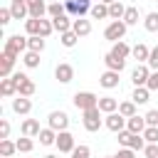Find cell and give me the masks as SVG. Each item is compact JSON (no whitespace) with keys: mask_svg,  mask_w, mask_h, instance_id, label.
<instances>
[{"mask_svg":"<svg viewBox=\"0 0 158 158\" xmlns=\"http://www.w3.org/2000/svg\"><path fill=\"white\" fill-rule=\"evenodd\" d=\"M118 146H121V148H131V151H143V148H146V138H143V133L121 131V133H118Z\"/></svg>","mask_w":158,"mask_h":158,"instance_id":"cell-1","label":"cell"},{"mask_svg":"<svg viewBox=\"0 0 158 158\" xmlns=\"http://www.w3.org/2000/svg\"><path fill=\"white\" fill-rule=\"evenodd\" d=\"M126 30H128V25H126L123 20H111V22L106 25V30H104V40H109V42H121V40L126 37Z\"/></svg>","mask_w":158,"mask_h":158,"instance_id":"cell-2","label":"cell"},{"mask_svg":"<svg viewBox=\"0 0 158 158\" xmlns=\"http://www.w3.org/2000/svg\"><path fill=\"white\" fill-rule=\"evenodd\" d=\"M2 52L12 54V57H20V54H25V52H27V37H22V35H10V37L5 40V47H2Z\"/></svg>","mask_w":158,"mask_h":158,"instance_id":"cell-3","label":"cell"},{"mask_svg":"<svg viewBox=\"0 0 158 158\" xmlns=\"http://www.w3.org/2000/svg\"><path fill=\"white\" fill-rule=\"evenodd\" d=\"M81 123H84V128H86L89 133H96V131L104 126V118H101L99 106H96V109H89V111H81Z\"/></svg>","mask_w":158,"mask_h":158,"instance_id":"cell-4","label":"cell"},{"mask_svg":"<svg viewBox=\"0 0 158 158\" xmlns=\"http://www.w3.org/2000/svg\"><path fill=\"white\" fill-rule=\"evenodd\" d=\"M72 101H74V106L79 111H89V109H96L99 106V96L94 91H77Z\"/></svg>","mask_w":158,"mask_h":158,"instance_id":"cell-5","label":"cell"},{"mask_svg":"<svg viewBox=\"0 0 158 158\" xmlns=\"http://www.w3.org/2000/svg\"><path fill=\"white\" fill-rule=\"evenodd\" d=\"M64 7L69 17H84L91 12V0H64Z\"/></svg>","mask_w":158,"mask_h":158,"instance_id":"cell-6","label":"cell"},{"mask_svg":"<svg viewBox=\"0 0 158 158\" xmlns=\"http://www.w3.org/2000/svg\"><path fill=\"white\" fill-rule=\"evenodd\" d=\"M12 79L17 81V94H20V96H27V99H30V96L37 91L35 81H32L27 74H22V72H15V74H12Z\"/></svg>","mask_w":158,"mask_h":158,"instance_id":"cell-7","label":"cell"},{"mask_svg":"<svg viewBox=\"0 0 158 158\" xmlns=\"http://www.w3.org/2000/svg\"><path fill=\"white\" fill-rule=\"evenodd\" d=\"M126 116H121L118 111H114V114H106L104 116V126L109 128V131H114V133H121V131H126Z\"/></svg>","mask_w":158,"mask_h":158,"instance_id":"cell-8","label":"cell"},{"mask_svg":"<svg viewBox=\"0 0 158 158\" xmlns=\"http://www.w3.org/2000/svg\"><path fill=\"white\" fill-rule=\"evenodd\" d=\"M47 123H49V128H54L57 133H59V131H67V126H69V114H67V111H52V114L47 116Z\"/></svg>","mask_w":158,"mask_h":158,"instance_id":"cell-9","label":"cell"},{"mask_svg":"<svg viewBox=\"0 0 158 158\" xmlns=\"http://www.w3.org/2000/svg\"><path fill=\"white\" fill-rule=\"evenodd\" d=\"M148 79H151V67H148V64H138V67H133V72H131V81H133V86H146Z\"/></svg>","mask_w":158,"mask_h":158,"instance_id":"cell-10","label":"cell"},{"mask_svg":"<svg viewBox=\"0 0 158 158\" xmlns=\"http://www.w3.org/2000/svg\"><path fill=\"white\" fill-rule=\"evenodd\" d=\"M54 146L59 148V153H69V156H72V151L77 148L74 136H72L69 131H59V133H57V143H54Z\"/></svg>","mask_w":158,"mask_h":158,"instance_id":"cell-11","label":"cell"},{"mask_svg":"<svg viewBox=\"0 0 158 158\" xmlns=\"http://www.w3.org/2000/svg\"><path fill=\"white\" fill-rule=\"evenodd\" d=\"M54 79H57L59 84H69V81L74 79V67H72L69 62H59L57 69H54Z\"/></svg>","mask_w":158,"mask_h":158,"instance_id":"cell-12","label":"cell"},{"mask_svg":"<svg viewBox=\"0 0 158 158\" xmlns=\"http://www.w3.org/2000/svg\"><path fill=\"white\" fill-rule=\"evenodd\" d=\"M15 59H17V57H12V54H7V52H2V54H0V79H7V77H12Z\"/></svg>","mask_w":158,"mask_h":158,"instance_id":"cell-13","label":"cell"},{"mask_svg":"<svg viewBox=\"0 0 158 158\" xmlns=\"http://www.w3.org/2000/svg\"><path fill=\"white\" fill-rule=\"evenodd\" d=\"M49 20H52V25H54V32H59V35L69 32L72 25H74V17H69V15H59V17H49Z\"/></svg>","mask_w":158,"mask_h":158,"instance_id":"cell-14","label":"cell"},{"mask_svg":"<svg viewBox=\"0 0 158 158\" xmlns=\"http://www.w3.org/2000/svg\"><path fill=\"white\" fill-rule=\"evenodd\" d=\"M12 111L20 114V116H27V114L32 111V101H30L27 96H20V94H17V96L12 99Z\"/></svg>","mask_w":158,"mask_h":158,"instance_id":"cell-15","label":"cell"},{"mask_svg":"<svg viewBox=\"0 0 158 158\" xmlns=\"http://www.w3.org/2000/svg\"><path fill=\"white\" fill-rule=\"evenodd\" d=\"M27 7H30V17L42 20L44 12H47V7H49V2H44V0H27Z\"/></svg>","mask_w":158,"mask_h":158,"instance_id":"cell-16","label":"cell"},{"mask_svg":"<svg viewBox=\"0 0 158 158\" xmlns=\"http://www.w3.org/2000/svg\"><path fill=\"white\" fill-rule=\"evenodd\" d=\"M148 128V123H146V116H131L128 121H126V131H131V133H143Z\"/></svg>","mask_w":158,"mask_h":158,"instance_id":"cell-17","label":"cell"},{"mask_svg":"<svg viewBox=\"0 0 158 158\" xmlns=\"http://www.w3.org/2000/svg\"><path fill=\"white\" fill-rule=\"evenodd\" d=\"M118 81H121V79H118V72H111V69H106V72L99 77V84H101L104 89H116Z\"/></svg>","mask_w":158,"mask_h":158,"instance_id":"cell-18","label":"cell"},{"mask_svg":"<svg viewBox=\"0 0 158 158\" xmlns=\"http://www.w3.org/2000/svg\"><path fill=\"white\" fill-rule=\"evenodd\" d=\"M20 131H22V136H30V138H35V136H40V121L37 118H25L22 121V126H20Z\"/></svg>","mask_w":158,"mask_h":158,"instance_id":"cell-19","label":"cell"},{"mask_svg":"<svg viewBox=\"0 0 158 158\" xmlns=\"http://www.w3.org/2000/svg\"><path fill=\"white\" fill-rule=\"evenodd\" d=\"M72 30H74L79 37H86V35H91V20H86V17H74Z\"/></svg>","mask_w":158,"mask_h":158,"instance_id":"cell-20","label":"cell"},{"mask_svg":"<svg viewBox=\"0 0 158 158\" xmlns=\"http://www.w3.org/2000/svg\"><path fill=\"white\" fill-rule=\"evenodd\" d=\"M131 57H133L138 64H146V62H148V57H151V49H148L143 42H138L136 47H131Z\"/></svg>","mask_w":158,"mask_h":158,"instance_id":"cell-21","label":"cell"},{"mask_svg":"<svg viewBox=\"0 0 158 158\" xmlns=\"http://www.w3.org/2000/svg\"><path fill=\"white\" fill-rule=\"evenodd\" d=\"M0 94H2L5 99L15 96V94H17V81H15L12 77H7V79H0Z\"/></svg>","mask_w":158,"mask_h":158,"instance_id":"cell-22","label":"cell"},{"mask_svg":"<svg viewBox=\"0 0 158 158\" xmlns=\"http://www.w3.org/2000/svg\"><path fill=\"white\" fill-rule=\"evenodd\" d=\"M148 99H151V91H148V86H133L131 101H133L136 106H141V104H148Z\"/></svg>","mask_w":158,"mask_h":158,"instance_id":"cell-23","label":"cell"},{"mask_svg":"<svg viewBox=\"0 0 158 158\" xmlns=\"http://www.w3.org/2000/svg\"><path fill=\"white\" fill-rule=\"evenodd\" d=\"M99 111L101 114H114V111H118V101L114 96H99Z\"/></svg>","mask_w":158,"mask_h":158,"instance_id":"cell-24","label":"cell"},{"mask_svg":"<svg viewBox=\"0 0 158 158\" xmlns=\"http://www.w3.org/2000/svg\"><path fill=\"white\" fill-rule=\"evenodd\" d=\"M104 64H106V69H111V72H123V67H126V59H118V57H114L111 52L104 57Z\"/></svg>","mask_w":158,"mask_h":158,"instance_id":"cell-25","label":"cell"},{"mask_svg":"<svg viewBox=\"0 0 158 158\" xmlns=\"http://www.w3.org/2000/svg\"><path fill=\"white\" fill-rule=\"evenodd\" d=\"M10 12H12L15 20H25V17H30V7H27V2H10Z\"/></svg>","mask_w":158,"mask_h":158,"instance_id":"cell-26","label":"cell"},{"mask_svg":"<svg viewBox=\"0 0 158 158\" xmlns=\"http://www.w3.org/2000/svg\"><path fill=\"white\" fill-rule=\"evenodd\" d=\"M37 138H40V143H42V146H54V143H57V131L47 126V128H42V131H40V136H37Z\"/></svg>","mask_w":158,"mask_h":158,"instance_id":"cell-27","label":"cell"},{"mask_svg":"<svg viewBox=\"0 0 158 158\" xmlns=\"http://www.w3.org/2000/svg\"><path fill=\"white\" fill-rule=\"evenodd\" d=\"M44 37H40V35H35V37H27V49L30 52H37V54H42L44 52Z\"/></svg>","mask_w":158,"mask_h":158,"instance_id":"cell-28","label":"cell"},{"mask_svg":"<svg viewBox=\"0 0 158 158\" xmlns=\"http://www.w3.org/2000/svg\"><path fill=\"white\" fill-rule=\"evenodd\" d=\"M123 15H126V5L121 0H116L114 5H109V17L111 20H123Z\"/></svg>","mask_w":158,"mask_h":158,"instance_id":"cell-29","label":"cell"},{"mask_svg":"<svg viewBox=\"0 0 158 158\" xmlns=\"http://www.w3.org/2000/svg\"><path fill=\"white\" fill-rule=\"evenodd\" d=\"M111 54L114 57H118V59H126L128 54H131V47L121 40V42H114V47H111Z\"/></svg>","mask_w":158,"mask_h":158,"instance_id":"cell-30","label":"cell"},{"mask_svg":"<svg viewBox=\"0 0 158 158\" xmlns=\"http://www.w3.org/2000/svg\"><path fill=\"white\" fill-rule=\"evenodd\" d=\"M12 153H17V143L10 141V138L0 141V156H2V158H12Z\"/></svg>","mask_w":158,"mask_h":158,"instance_id":"cell-31","label":"cell"},{"mask_svg":"<svg viewBox=\"0 0 158 158\" xmlns=\"http://www.w3.org/2000/svg\"><path fill=\"white\" fill-rule=\"evenodd\" d=\"M22 64H25L27 69H37V67H40V54H37V52H30V49H27V52L22 54Z\"/></svg>","mask_w":158,"mask_h":158,"instance_id":"cell-32","label":"cell"},{"mask_svg":"<svg viewBox=\"0 0 158 158\" xmlns=\"http://www.w3.org/2000/svg\"><path fill=\"white\" fill-rule=\"evenodd\" d=\"M91 17H94V20H106V17H109V5H104V2L91 5Z\"/></svg>","mask_w":158,"mask_h":158,"instance_id":"cell-33","label":"cell"},{"mask_svg":"<svg viewBox=\"0 0 158 158\" xmlns=\"http://www.w3.org/2000/svg\"><path fill=\"white\" fill-rule=\"evenodd\" d=\"M59 42H62V47H74L77 42H79V35L74 32V30H69V32H64V35H59Z\"/></svg>","mask_w":158,"mask_h":158,"instance_id":"cell-34","label":"cell"},{"mask_svg":"<svg viewBox=\"0 0 158 158\" xmlns=\"http://www.w3.org/2000/svg\"><path fill=\"white\" fill-rule=\"evenodd\" d=\"M15 143H17V153H32V148H35V141H32L30 136H22V138H17Z\"/></svg>","mask_w":158,"mask_h":158,"instance_id":"cell-35","label":"cell"},{"mask_svg":"<svg viewBox=\"0 0 158 158\" xmlns=\"http://www.w3.org/2000/svg\"><path fill=\"white\" fill-rule=\"evenodd\" d=\"M47 15H49V17H59V15H67V7H64V2H59V0L49 2V7H47Z\"/></svg>","mask_w":158,"mask_h":158,"instance_id":"cell-36","label":"cell"},{"mask_svg":"<svg viewBox=\"0 0 158 158\" xmlns=\"http://www.w3.org/2000/svg\"><path fill=\"white\" fill-rule=\"evenodd\" d=\"M138 20H141V15H138V7H126V15H123V22L131 27V25H138Z\"/></svg>","mask_w":158,"mask_h":158,"instance_id":"cell-37","label":"cell"},{"mask_svg":"<svg viewBox=\"0 0 158 158\" xmlns=\"http://www.w3.org/2000/svg\"><path fill=\"white\" fill-rule=\"evenodd\" d=\"M118 114L126 116V118L136 116V104H133V101H118Z\"/></svg>","mask_w":158,"mask_h":158,"instance_id":"cell-38","label":"cell"},{"mask_svg":"<svg viewBox=\"0 0 158 158\" xmlns=\"http://www.w3.org/2000/svg\"><path fill=\"white\" fill-rule=\"evenodd\" d=\"M143 27H146L148 32H158V12H148V15L143 17Z\"/></svg>","mask_w":158,"mask_h":158,"instance_id":"cell-39","label":"cell"},{"mask_svg":"<svg viewBox=\"0 0 158 158\" xmlns=\"http://www.w3.org/2000/svg\"><path fill=\"white\" fill-rule=\"evenodd\" d=\"M40 22H42V20H35V17H27V20H25V32H27L30 37H35V35H40Z\"/></svg>","mask_w":158,"mask_h":158,"instance_id":"cell-40","label":"cell"},{"mask_svg":"<svg viewBox=\"0 0 158 158\" xmlns=\"http://www.w3.org/2000/svg\"><path fill=\"white\" fill-rule=\"evenodd\" d=\"M52 32H54V25H52V20H44V17H42V22H40V37H44V40H47Z\"/></svg>","mask_w":158,"mask_h":158,"instance_id":"cell-41","label":"cell"},{"mask_svg":"<svg viewBox=\"0 0 158 158\" xmlns=\"http://www.w3.org/2000/svg\"><path fill=\"white\" fill-rule=\"evenodd\" d=\"M143 138H146V143H158V126H148L143 131Z\"/></svg>","mask_w":158,"mask_h":158,"instance_id":"cell-42","label":"cell"},{"mask_svg":"<svg viewBox=\"0 0 158 158\" xmlns=\"http://www.w3.org/2000/svg\"><path fill=\"white\" fill-rule=\"evenodd\" d=\"M89 156H91V148L84 146V143H79V146L72 151V158H89Z\"/></svg>","mask_w":158,"mask_h":158,"instance_id":"cell-43","label":"cell"},{"mask_svg":"<svg viewBox=\"0 0 158 158\" xmlns=\"http://www.w3.org/2000/svg\"><path fill=\"white\" fill-rule=\"evenodd\" d=\"M148 67H151V72H158V44L151 49V57H148V62H146Z\"/></svg>","mask_w":158,"mask_h":158,"instance_id":"cell-44","label":"cell"},{"mask_svg":"<svg viewBox=\"0 0 158 158\" xmlns=\"http://www.w3.org/2000/svg\"><path fill=\"white\" fill-rule=\"evenodd\" d=\"M12 20H15V17H12V12H10V7H2V10H0V25L5 27V25H10Z\"/></svg>","mask_w":158,"mask_h":158,"instance_id":"cell-45","label":"cell"},{"mask_svg":"<svg viewBox=\"0 0 158 158\" xmlns=\"http://www.w3.org/2000/svg\"><path fill=\"white\" fill-rule=\"evenodd\" d=\"M10 138V121L7 118H0V141Z\"/></svg>","mask_w":158,"mask_h":158,"instance_id":"cell-46","label":"cell"},{"mask_svg":"<svg viewBox=\"0 0 158 158\" xmlns=\"http://www.w3.org/2000/svg\"><path fill=\"white\" fill-rule=\"evenodd\" d=\"M143 156H146V158H158V143H146Z\"/></svg>","mask_w":158,"mask_h":158,"instance_id":"cell-47","label":"cell"},{"mask_svg":"<svg viewBox=\"0 0 158 158\" xmlns=\"http://www.w3.org/2000/svg\"><path fill=\"white\" fill-rule=\"evenodd\" d=\"M146 123H148V126H158V111H156V109H151V111L146 114Z\"/></svg>","mask_w":158,"mask_h":158,"instance_id":"cell-48","label":"cell"},{"mask_svg":"<svg viewBox=\"0 0 158 158\" xmlns=\"http://www.w3.org/2000/svg\"><path fill=\"white\" fill-rule=\"evenodd\" d=\"M148 91H158V72H151V79H148Z\"/></svg>","mask_w":158,"mask_h":158,"instance_id":"cell-49","label":"cell"},{"mask_svg":"<svg viewBox=\"0 0 158 158\" xmlns=\"http://www.w3.org/2000/svg\"><path fill=\"white\" fill-rule=\"evenodd\" d=\"M116 158H136V151H131V148H118Z\"/></svg>","mask_w":158,"mask_h":158,"instance_id":"cell-50","label":"cell"},{"mask_svg":"<svg viewBox=\"0 0 158 158\" xmlns=\"http://www.w3.org/2000/svg\"><path fill=\"white\" fill-rule=\"evenodd\" d=\"M99 2H104V5H114L116 0H99Z\"/></svg>","mask_w":158,"mask_h":158,"instance_id":"cell-51","label":"cell"},{"mask_svg":"<svg viewBox=\"0 0 158 158\" xmlns=\"http://www.w3.org/2000/svg\"><path fill=\"white\" fill-rule=\"evenodd\" d=\"M44 158H59V156H54V153H49V156H44Z\"/></svg>","mask_w":158,"mask_h":158,"instance_id":"cell-52","label":"cell"},{"mask_svg":"<svg viewBox=\"0 0 158 158\" xmlns=\"http://www.w3.org/2000/svg\"><path fill=\"white\" fill-rule=\"evenodd\" d=\"M10 2H27V0H10Z\"/></svg>","mask_w":158,"mask_h":158,"instance_id":"cell-53","label":"cell"},{"mask_svg":"<svg viewBox=\"0 0 158 158\" xmlns=\"http://www.w3.org/2000/svg\"><path fill=\"white\" fill-rule=\"evenodd\" d=\"M106 158H116V156H106Z\"/></svg>","mask_w":158,"mask_h":158,"instance_id":"cell-54","label":"cell"},{"mask_svg":"<svg viewBox=\"0 0 158 158\" xmlns=\"http://www.w3.org/2000/svg\"><path fill=\"white\" fill-rule=\"evenodd\" d=\"M156 2H158V0H156Z\"/></svg>","mask_w":158,"mask_h":158,"instance_id":"cell-55","label":"cell"}]
</instances>
